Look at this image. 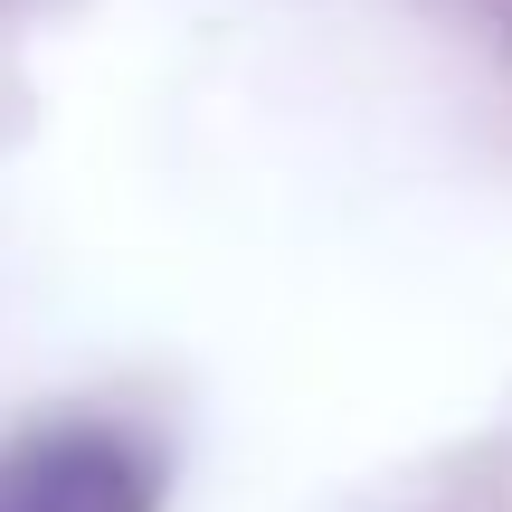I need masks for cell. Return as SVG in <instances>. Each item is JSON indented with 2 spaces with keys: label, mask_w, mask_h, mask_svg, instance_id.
I'll return each mask as SVG.
<instances>
[{
  "label": "cell",
  "mask_w": 512,
  "mask_h": 512,
  "mask_svg": "<svg viewBox=\"0 0 512 512\" xmlns=\"http://www.w3.org/2000/svg\"><path fill=\"white\" fill-rule=\"evenodd\" d=\"M0 512H162V456L114 418H57L0 446Z\"/></svg>",
  "instance_id": "1"
}]
</instances>
